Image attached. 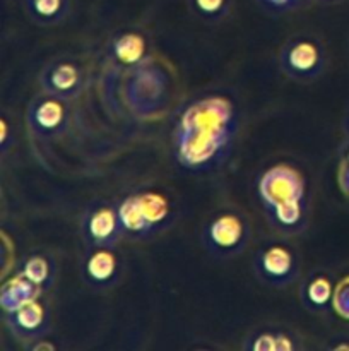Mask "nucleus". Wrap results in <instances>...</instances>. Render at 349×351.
Returning a JSON list of instances; mask_svg holds the SVG:
<instances>
[{
    "instance_id": "obj_26",
    "label": "nucleus",
    "mask_w": 349,
    "mask_h": 351,
    "mask_svg": "<svg viewBox=\"0 0 349 351\" xmlns=\"http://www.w3.org/2000/svg\"><path fill=\"white\" fill-rule=\"evenodd\" d=\"M24 350H29V351H55V350H57V345H55V343L51 341L48 336H44V338L36 339V341L26 345V346H24Z\"/></svg>"
},
{
    "instance_id": "obj_28",
    "label": "nucleus",
    "mask_w": 349,
    "mask_h": 351,
    "mask_svg": "<svg viewBox=\"0 0 349 351\" xmlns=\"http://www.w3.org/2000/svg\"><path fill=\"white\" fill-rule=\"evenodd\" d=\"M341 127H342V134H344V137H348L349 139V106H348V110H346L344 117H342Z\"/></svg>"
},
{
    "instance_id": "obj_9",
    "label": "nucleus",
    "mask_w": 349,
    "mask_h": 351,
    "mask_svg": "<svg viewBox=\"0 0 349 351\" xmlns=\"http://www.w3.org/2000/svg\"><path fill=\"white\" fill-rule=\"evenodd\" d=\"M36 81L40 91L67 101H75L88 88V72L79 58L72 55H58L41 67Z\"/></svg>"
},
{
    "instance_id": "obj_18",
    "label": "nucleus",
    "mask_w": 349,
    "mask_h": 351,
    "mask_svg": "<svg viewBox=\"0 0 349 351\" xmlns=\"http://www.w3.org/2000/svg\"><path fill=\"white\" fill-rule=\"evenodd\" d=\"M27 19L40 27L64 24L72 14V0H23Z\"/></svg>"
},
{
    "instance_id": "obj_15",
    "label": "nucleus",
    "mask_w": 349,
    "mask_h": 351,
    "mask_svg": "<svg viewBox=\"0 0 349 351\" xmlns=\"http://www.w3.org/2000/svg\"><path fill=\"white\" fill-rule=\"evenodd\" d=\"M335 281L331 271L324 267L311 269L300 280L298 287V298L300 304L308 314L327 315L332 312V300H334Z\"/></svg>"
},
{
    "instance_id": "obj_23",
    "label": "nucleus",
    "mask_w": 349,
    "mask_h": 351,
    "mask_svg": "<svg viewBox=\"0 0 349 351\" xmlns=\"http://www.w3.org/2000/svg\"><path fill=\"white\" fill-rule=\"evenodd\" d=\"M324 350L327 351H349V332H335L328 336L324 343Z\"/></svg>"
},
{
    "instance_id": "obj_2",
    "label": "nucleus",
    "mask_w": 349,
    "mask_h": 351,
    "mask_svg": "<svg viewBox=\"0 0 349 351\" xmlns=\"http://www.w3.org/2000/svg\"><path fill=\"white\" fill-rule=\"evenodd\" d=\"M177 91L174 67L151 55L147 60L127 72L122 79V103L137 120H157L168 112Z\"/></svg>"
},
{
    "instance_id": "obj_6",
    "label": "nucleus",
    "mask_w": 349,
    "mask_h": 351,
    "mask_svg": "<svg viewBox=\"0 0 349 351\" xmlns=\"http://www.w3.org/2000/svg\"><path fill=\"white\" fill-rule=\"evenodd\" d=\"M277 65L289 81L296 84H313L327 71V48L315 34H294L281 45Z\"/></svg>"
},
{
    "instance_id": "obj_25",
    "label": "nucleus",
    "mask_w": 349,
    "mask_h": 351,
    "mask_svg": "<svg viewBox=\"0 0 349 351\" xmlns=\"http://www.w3.org/2000/svg\"><path fill=\"white\" fill-rule=\"evenodd\" d=\"M335 180H337V187L341 194L349 199V163L339 161L337 171H335Z\"/></svg>"
},
{
    "instance_id": "obj_3",
    "label": "nucleus",
    "mask_w": 349,
    "mask_h": 351,
    "mask_svg": "<svg viewBox=\"0 0 349 351\" xmlns=\"http://www.w3.org/2000/svg\"><path fill=\"white\" fill-rule=\"evenodd\" d=\"M125 240L144 242L170 228L177 219V204L157 187H139L116 201Z\"/></svg>"
},
{
    "instance_id": "obj_19",
    "label": "nucleus",
    "mask_w": 349,
    "mask_h": 351,
    "mask_svg": "<svg viewBox=\"0 0 349 351\" xmlns=\"http://www.w3.org/2000/svg\"><path fill=\"white\" fill-rule=\"evenodd\" d=\"M187 5L195 17L204 23L216 24L229 16L233 0H187Z\"/></svg>"
},
{
    "instance_id": "obj_20",
    "label": "nucleus",
    "mask_w": 349,
    "mask_h": 351,
    "mask_svg": "<svg viewBox=\"0 0 349 351\" xmlns=\"http://www.w3.org/2000/svg\"><path fill=\"white\" fill-rule=\"evenodd\" d=\"M332 311L344 321H349V274L335 283Z\"/></svg>"
},
{
    "instance_id": "obj_27",
    "label": "nucleus",
    "mask_w": 349,
    "mask_h": 351,
    "mask_svg": "<svg viewBox=\"0 0 349 351\" xmlns=\"http://www.w3.org/2000/svg\"><path fill=\"white\" fill-rule=\"evenodd\" d=\"M337 154H339V161H346V163H349V139L348 137H344V141L341 143V146H339V149H337Z\"/></svg>"
},
{
    "instance_id": "obj_21",
    "label": "nucleus",
    "mask_w": 349,
    "mask_h": 351,
    "mask_svg": "<svg viewBox=\"0 0 349 351\" xmlns=\"http://www.w3.org/2000/svg\"><path fill=\"white\" fill-rule=\"evenodd\" d=\"M307 0H257L260 9L270 16H281V14L293 12L300 9Z\"/></svg>"
},
{
    "instance_id": "obj_17",
    "label": "nucleus",
    "mask_w": 349,
    "mask_h": 351,
    "mask_svg": "<svg viewBox=\"0 0 349 351\" xmlns=\"http://www.w3.org/2000/svg\"><path fill=\"white\" fill-rule=\"evenodd\" d=\"M47 295L40 287L27 280L24 274L12 271V274L7 278H2L0 285V311L2 314L14 311L34 298Z\"/></svg>"
},
{
    "instance_id": "obj_4",
    "label": "nucleus",
    "mask_w": 349,
    "mask_h": 351,
    "mask_svg": "<svg viewBox=\"0 0 349 351\" xmlns=\"http://www.w3.org/2000/svg\"><path fill=\"white\" fill-rule=\"evenodd\" d=\"M252 237V221L246 213L226 206L205 218L201 230V245L212 259L231 261L248 249Z\"/></svg>"
},
{
    "instance_id": "obj_14",
    "label": "nucleus",
    "mask_w": 349,
    "mask_h": 351,
    "mask_svg": "<svg viewBox=\"0 0 349 351\" xmlns=\"http://www.w3.org/2000/svg\"><path fill=\"white\" fill-rule=\"evenodd\" d=\"M243 351H303L305 338L286 324L262 322L257 324L242 338Z\"/></svg>"
},
{
    "instance_id": "obj_7",
    "label": "nucleus",
    "mask_w": 349,
    "mask_h": 351,
    "mask_svg": "<svg viewBox=\"0 0 349 351\" xmlns=\"http://www.w3.org/2000/svg\"><path fill=\"white\" fill-rule=\"evenodd\" d=\"M255 189L262 211L308 201V184L303 171L287 161H277L267 167L257 178Z\"/></svg>"
},
{
    "instance_id": "obj_10",
    "label": "nucleus",
    "mask_w": 349,
    "mask_h": 351,
    "mask_svg": "<svg viewBox=\"0 0 349 351\" xmlns=\"http://www.w3.org/2000/svg\"><path fill=\"white\" fill-rule=\"evenodd\" d=\"M125 273V261L118 247L82 245L79 274L82 283L94 291H108L118 287Z\"/></svg>"
},
{
    "instance_id": "obj_11",
    "label": "nucleus",
    "mask_w": 349,
    "mask_h": 351,
    "mask_svg": "<svg viewBox=\"0 0 349 351\" xmlns=\"http://www.w3.org/2000/svg\"><path fill=\"white\" fill-rule=\"evenodd\" d=\"M79 235L82 245L118 247L123 235L118 216V206L112 199H96L89 202L81 215Z\"/></svg>"
},
{
    "instance_id": "obj_8",
    "label": "nucleus",
    "mask_w": 349,
    "mask_h": 351,
    "mask_svg": "<svg viewBox=\"0 0 349 351\" xmlns=\"http://www.w3.org/2000/svg\"><path fill=\"white\" fill-rule=\"evenodd\" d=\"M74 101L40 91L26 108V127L38 143H53L67 134L70 125V105Z\"/></svg>"
},
{
    "instance_id": "obj_30",
    "label": "nucleus",
    "mask_w": 349,
    "mask_h": 351,
    "mask_svg": "<svg viewBox=\"0 0 349 351\" xmlns=\"http://www.w3.org/2000/svg\"><path fill=\"white\" fill-rule=\"evenodd\" d=\"M348 50H349V40H348Z\"/></svg>"
},
{
    "instance_id": "obj_5",
    "label": "nucleus",
    "mask_w": 349,
    "mask_h": 351,
    "mask_svg": "<svg viewBox=\"0 0 349 351\" xmlns=\"http://www.w3.org/2000/svg\"><path fill=\"white\" fill-rule=\"evenodd\" d=\"M301 256L286 237L267 239L252 256V271L260 285L272 290L289 288L301 276Z\"/></svg>"
},
{
    "instance_id": "obj_29",
    "label": "nucleus",
    "mask_w": 349,
    "mask_h": 351,
    "mask_svg": "<svg viewBox=\"0 0 349 351\" xmlns=\"http://www.w3.org/2000/svg\"><path fill=\"white\" fill-rule=\"evenodd\" d=\"M315 2L322 3V5H334V3L342 2V0H315Z\"/></svg>"
},
{
    "instance_id": "obj_1",
    "label": "nucleus",
    "mask_w": 349,
    "mask_h": 351,
    "mask_svg": "<svg viewBox=\"0 0 349 351\" xmlns=\"http://www.w3.org/2000/svg\"><path fill=\"white\" fill-rule=\"evenodd\" d=\"M240 106L226 91H205L181 106L171 130V151L181 170L202 175L219 170L235 149Z\"/></svg>"
},
{
    "instance_id": "obj_13",
    "label": "nucleus",
    "mask_w": 349,
    "mask_h": 351,
    "mask_svg": "<svg viewBox=\"0 0 349 351\" xmlns=\"http://www.w3.org/2000/svg\"><path fill=\"white\" fill-rule=\"evenodd\" d=\"M151 55V40L140 27H123L116 31L106 45L108 64L116 72H122V79L127 72L142 64Z\"/></svg>"
},
{
    "instance_id": "obj_22",
    "label": "nucleus",
    "mask_w": 349,
    "mask_h": 351,
    "mask_svg": "<svg viewBox=\"0 0 349 351\" xmlns=\"http://www.w3.org/2000/svg\"><path fill=\"white\" fill-rule=\"evenodd\" d=\"M14 144H16V134H14L12 122H9V119L2 115L0 119V153H2L3 160L7 158L9 151L14 149Z\"/></svg>"
},
{
    "instance_id": "obj_12",
    "label": "nucleus",
    "mask_w": 349,
    "mask_h": 351,
    "mask_svg": "<svg viewBox=\"0 0 349 351\" xmlns=\"http://www.w3.org/2000/svg\"><path fill=\"white\" fill-rule=\"evenodd\" d=\"M2 322L9 335L26 346L36 339L44 338L53 328V314H51L50 302L44 295L14 308V311L2 314Z\"/></svg>"
},
{
    "instance_id": "obj_24",
    "label": "nucleus",
    "mask_w": 349,
    "mask_h": 351,
    "mask_svg": "<svg viewBox=\"0 0 349 351\" xmlns=\"http://www.w3.org/2000/svg\"><path fill=\"white\" fill-rule=\"evenodd\" d=\"M9 257H14V245L9 239V233L5 230H2V278L9 276Z\"/></svg>"
},
{
    "instance_id": "obj_16",
    "label": "nucleus",
    "mask_w": 349,
    "mask_h": 351,
    "mask_svg": "<svg viewBox=\"0 0 349 351\" xmlns=\"http://www.w3.org/2000/svg\"><path fill=\"white\" fill-rule=\"evenodd\" d=\"M14 271L24 274L27 280L33 281L44 293H48L57 283L58 259L50 250L34 249L21 257Z\"/></svg>"
}]
</instances>
